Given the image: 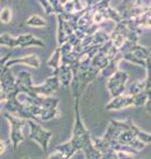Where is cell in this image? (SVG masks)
Segmentation results:
<instances>
[{
    "label": "cell",
    "instance_id": "6da1fadb",
    "mask_svg": "<svg viewBox=\"0 0 151 159\" xmlns=\"http://www.w3.org/2000/svg\"><path fill=\"white\" fill-rule=\"evenodd\" d=\"M28 126H29V138L34 140L35 143H38L42 150L44 152H47V147H49L50 139L52 137V133L47 130L43 128L41 125L39 124V122H35L32 119L27 120Z\"/></svg>",
    "mask_w": 151,
    "mask_h": 159
},
{
    "label": "cell",
    "instance_id": "7a4b0ae2",
    "mask_svg": "<svg viewBox=\"0 0 151 159\" xmlns=\"http://www.w3.org/2000/svg\"><path fill=\"white\" fill-rule=\"evenodd\" d=\"M5 117L10 124V142H11L15 148H17L20 143H22L23 139H24L23 128L27 124V120L20 118L18 116H15V115L10 114L8 112L5 113Z\"/></svg>",
    "mask_w": 151,
    "mask_h": 159
},
{
    "label": "cell",
    "instance_id": "3957f363",
    "mask_svg": "<svg viewBox=\"0 0 151 159\" xmlns=\"http://www.w3.org/2000/svg\"><path fill=\"white\" fill-rule=\"evenodd\" d=\"M127 81H128V74L125 71H120V70H118L110 79H108L107 89L113 98L126 94Z\"/></svg>",
    "mask_w": 151,
    "mask_h": 159
},
{
    "label": "cell",
    "instance_id": "277c9868",
    "mask_svg": "<svg viewBox=\"0 0 151 159\" xmlns=\"http://www.w3.org/2000/svg\"><path fill=\"white\" fill-rule=\"evenodd\" d=\"M130 129L129 126V119L127 120H116V119H112L110 124L108 125L106 129V133L103 136V138L106 139L108 143H113L117 139V137L119 136V134L125 130Z\"/></svg>",
    "mask_w": 151,
    "mask_h": 159
},
{
    "label": "cell",
    "instance_id": "5b68a950",
    "mask_svg": "<svg viewBox=\"0 0 151 159\" xmlns=\"http://www.w3.org/2000/svg\"><path fill=\"white\" fill-rule=\"evenodd\" d=\"M134 106V99L132 96L128 94L120 95L118 97H114V98L106 105V111H120V109L127 108V107Z\"/></svg>",
    "mask_w": 151,
    "mask_h": 159
},
{
    "label": "cell",
    "instance_id": "8992f818",
    "mask_svg": "<svg viewBox=\"0 0 151 159\" xmlns=\"http://www.w3.org/2000/svg\"><path fill=\"white\" fill-rule=\"evenodd\" d=\"M16 64H24V65H29L31 67H34V69H38V67H40L41 63H40L39 57L35 54H29V55H23L21 57H17V59H10L6 63V67L10 69V67Z\"/></svg>",
    "mask_w": 151,
    "mask_h": 159
},
{
    "label": "cell",
    "instance_id": "52a82bcc",
    "mask_svg": "<svg viewBox=\"0 0 151 159\" xmlns=\"http://www.w3.org/2000/svg\"><path fill=\"white\" fill-rule=\"evenodd\" d=\"M17 42L18 47L20 48H27V47H39V48H44L45 43L43 42L41 39H38L31 33H27V34H21L17 37Z\"/></svg>",
    "mask_w": 151,
    "mask_h": 159
},
{
    "label": "cell",
    "instance_id": "ba28073f",
    "mask_svg": "<svg viewBox=\"0 0 151 159\" xmlns=\"http://www.w3.org/2000/svg\"><path fill=\"white\" fill-rule=\"evenodd\" d=\"M54 75H57L61 85L65 87H69L73 82V72L69 65H61L60 69L54 72Z\"/></svg>",
    "mask_w": 151,
    "mask_h": 159
},
{
    "label": "cell",
    "instance_id": "9c48e42d",
    "mask_svg": "<svg viewBox=\"0 0 151 159\" xmlns=\"http://www.w3.org/2000/svg\"><path fill=\"white\" fill-rule=\"evenodd\" d=\"M120 61H122V53H119L118 55H117L116 57H115L114 60H112V61H109L108 65H107L106 67H105L104 70H103L102 72V75L105 77V79H110V77L113 76V75L115 74V73L118 71V65H119V62Z\"/></svg>",
    "mask_w": 151,
    "mask_h": 159
},
{
    "label": "cell",
    "instance_id": "30bf717a",
    "mask_svg": "<svg viewBox=\"0 0 151 159\" xmlns=\"http://www.w3.org/2000/svg\"><path fill=\"white\" fill-rule=\"evenodd\" d=\"M129 126H130V130L134 133L135 137L138 139L139 142H141L142 144H144V145L151 144V134H148V133L141 130V129L139 128L138 126H136L130 119H129Z\"/></svg>",
    "mask_w": 151,
    "mask_h": 159
},
{
    "label": "cell",
    "instance_id": "8fae6325",
    "mask_svg": "<svg viewBox=\"0 0 151 159\" xmlns=\"http://www.w3.org/2000/svg\"><path fill=\"white\" fill-rule=\"evenodd\" d=\"M55 150H56V152H61V154H63L65 157H67L69 159H71L77 152H78V150L76 149V147L73 145V143L71 142V140L64 143V144L57 145V146L55 147Z\"/></svg>",
    "mask_w": 151,
    "mask_h": 159
},
{
    "label": "cell",
    "instance_id": "7c38bea8",
    "mask_svg": "<svg viewBox=\"0 0 151 159\" xmlns=\"http://www.w3.org/2000/svg\"><path fill=\"white\" fill-rule=\"evenodd\" d=\"M126 94L134 96L139 93H142L146 91V81L144 80H137L129 84L128 87H126Z\"/></svg>",
    "mask_w": 151,
    "mask_h": 159
},
{
    "label": "cell",
    "instance_id": "4fadbf2b",
    "mask_svg": "<svg viewBox=\"0 0 151 159\" xmlns=\"http://www.w3.org/2000/svg\"><path fill=\"white\" fill-rule=\"evenodd\" d=\"M82 152H84L86 159H100L103 157L102 152H99L94 147V145L92 143V138H91V140H88L85 144V146L82 149Z\"/></svg>",
    "mask_w": 151,
    "mask_h": 159
},
{
    "label": "cell",
    "instance_id": "5bb4252c",
    "mask_svg": "<svg viewBox=\"0 0 151 159\" xmlns=\"http://www.w3.org/2000/svg\"><path fill=\"white\" fill-rule=\"evenodd\" d=\"M92 143L94 145L95 148L98 150L99 152H102L103 155L107 154L109 150H112L110 147V143H108L106 139H104L103 137H92Z\"/></svg>",
    "mask_w": 151,
    "mask_h": 159
},
{
    "label": "cell",
    "instance_id": "9a60e30c",
    "mask_svg": "<svg viewBox=\"0 0 151 159\" xmlns=\"http://www.w3.org/2000/svg\"><path fill=\"white\" fill-rule=\"evenodd\" d=\"M130 52H131L136 57L142 60V61H147V60L150 57V53H151L146 47H144V45H141V44H139V43L135 44L134 47L131 48Z\"/></svg>",
    "mask_w": 151,
    "mask_h": 159
},
{
    "label": "cell",
    "instance_id": "2e32d148",
    "mask_svg": "<svg viewBox=\"0 0 151 159\" xmlns=\"http://www.w3.org/2000/svg\"><path fill=\"white\" fill-rule=\"evenodd\" d=\"M108 63H109L108 57H107L105 54L99 53V52L92 59V66H94L95 69L99 70L100 72H102L103 70L108 65Z\"/></svg>",
    "mask_w": 151,
    "mask_h": 159
},
{
    "label": "cell",
    "instance_id": "e0dca14e",
    "mask_svg": "<svg viewBox=\"0 0 151 159\" xmlns=\"http://www.w3.org/2000/svg\"><path fill=\"white\" fill-rule=\"evenodd\" d=\"M47 65L52 67L54 71H57L60 69V66H61V50L59 47L55 49L51 57L47 60Z\"/></svg>",
    "mask_w": 151,
    "mask_h": 159
},
{
    "label": "cell",
    "instance_id": "ac0fdd59",
    "mask_svg": "<svg viewBox=\"0 0 151 159\" xmlns=\"http://www.w3.org/2000/svg\"><path fill=\"white\" fill-rule=\"evenodd\" d=\"M110 40V35L106 31L98 30L94 35H93V44L95 45H103Z\"/></svg>",
    "mask_w": 151,
    "mask_h": 159
},
{
    "label": "cell",
    "instance_id": "d6986e66",
    "mask_svg": "<svg viewBox=\"0 0 151 159\" xmlns=\"http://www.w3.org/2000/svg\"><path fill=\"white\" fill-rule=\"evenodd\" d=\"M25 25L32 28H43L47 25V21L41 16L33 15L25 21Z\"/></svg>",
    "mask_w": 151,
    "mask_h": 159
},
{
    "label": "cell",
    "instance_id": "ffe728a7",
    "mask_svg": "<svg viewBox=\"0 0 151 159\" xmlns=\"http://www.w3.org/2000/svg\"><path fill=\"white\" fill-rule=\"evenodd\" d=\"M0 45H6V47H9V48L18 47L17 38L12 37L9 33L0 34Z\"/></svg>",
    "mask_w": 151,
    "mask_h": 159
},
{
    "label": "cell",
    "instance_id": "44dd1931",
    "mask_svg": "<svg viewBox=\"0 0 151 159\" xmlns=\"http://www.w3.org/2000/svg\"><path fill=\"white\" fill-rule=\"evenodd\" d=\"M60 117V111L59 108H50V109H43V113L40 117V120L47 122V120H52Z\"/></svg>",
    "mask_w": 151,
    "mask_h": 159
},
{
    "label": "cell",
    "instance_id": "7402d4cb",
    "mask_svg": "<svg viewBox=\"0 0 151 159\" xmlns=\"http://www.w3.org/2000/svg\"><path fill=\"white\" fill-rule=\"evenodd\" d=\"M109 35H110V41H112L113 45H114L116 49L120 50L122 48V45L125 44V42H126V40H125V38L122 37V34H119L118 32H116L115 30H113L112 32L109 33Z\"/></svg>",
    "mask_w": 151,
    "mask_h": 159
},
{
    "label": "cell",
    "instance_id": "603a6c76",
    "mask_svg": "<svg viewBox=\"0 0 151 159\" xmlns=\"http://www.w3.org/2000/svg\"><path fill=\"white\" fill-rule=\"evenodd\" d=\"M122 60H125L127 62L132 63V64L142 66V67H144V69H146V66H147V61H142V60L138 59V57H135L131 52H127V53H125V54H122Z\"/></svg>",
    "mask_w": 151,
    "mask_h": 159
},
{
    "label": "cell",
    "instance_id": "cb8c5ba5",
    "mask_svg": "<svg viewBox=\"0 0 151 159\" xmlns=\"http://www.w3.org/2000/svg\"><path fill=\"white\" fill-rule=\"evenodd\" d=\"M135 20H136V22L138 23V25L140 28H151V15L148 11L146 13H144L142 16H140V17L135 18Z\"/></svg>",
    "mask_w": 151,
    "mask_h": 159
},
{
    "label": "cell",
    "instance_id": "d4e9b609",
    "mask_svg": "<svg viewBox=\"0 0 151 159\" xmlns=\"http://www.w3.org/2000/svg\"><path fill=\"white\" fill-rule=\"evenodd\" d=\"M132 99H134V106H136V107L144 106L147 103V99H148V94H147V92L144 91V92H142V93L134 95Z\"/></svg>",
    "mask_w": 151,
    "mask_h": 159
},
{
    "label": "cell",
    "instance_id": "484cf974",
    "mask_svg": "<svg viewBox=\"0 0 151 159\" xmlns=\"http://www.w3.org/2000/svg\"><path fill=\"white\" fill-rule=\"evenodd\" d=\"M106 17L107 19H112L114 22L116 23H119L122 21V18L120 16V13L117 11V9H114L112 7H108L106 10Z\"/></svg>",
    "mask_w": 151,
    "mask_h": 159
},
{
    "label": "cell",
    "instance_id": "4316f807",
    "mask_svg": "<svg viewBox=\"0 0 151 159\" xmlns=\"http://www.w3.org/2000/svg\"><path fill=\"white\" fill-rule=\"evenodd\" d=\"M146 71H147V76H146V79H144V81H146V92H151V60H150V57L147 60Z\"/></svg>",
    "mask_w": 151,
    "mask_h": 159
},
{
    "label": "cell",
    "instance_id": "83f0119b",
    "mask_svg": "<svg viewBox=\"0 0 151 159\" xmlns=\"http://www.w3.org/2000/svg\"><path fill=\"white\" fill-rule=\"evenodd\" d=\"M0 21L3 23H9L11 21V10L6 7L0 11Z\"/></svg>",
    "mask_w": 151,
    "mask_h": 159
},
{
    "label": "cell",
    "instance_id": "f1b7e54d",
    "mask_svg": "<svg viewBox=\"0 0 151 159\" xmlns=\"http://www.w3.org/2000/svg\"><path fill=\"white\" fill-rule=\"evenodd\" d=\"M40 5L43 7V9H44V12L47 13V15H53V13L55 15L54 8H53L52 2H51V1H41V2H40Z\"/></svg>",
    "mask_w": 151,
    "mask_h": 159
},
{
    "label": "cell",
    "instance_id": "f546056e",
    "mask_svg": "<svg viewBox=\"0 0 151 159\" xmlns=\"http://www.w3.org/2000/svg\"><path fill=\"white\" fill-rule=\"evenodd\" d=\"M117 157L119 159H134L135 158V155L134 154H130V152H116Z\"/></svg>",
    "mask_w": 151,
    "mask_h": 159
},
{
    "label": "cell",
    "instance_id": "4dcf8cb0",
    "mask_svg": "<svg viewBox=\"0 0 151 159\" xmlns=\"http://www.w3.org/2000/svg\"><path fill=\"white\" fill-rule=\"evenodd\" d=\"M147 94H148V99H147V103L144 105V108L149 114H151V92H147Z\"/></svg>",
    "mask_w": 151,
    "mask_h": 159
},
{
    "label": "cell",
    "instance_id": "1f68e13d",
    "mask_svg": "<svg viewBox=\"0 0 151 159\" xmlns=\"http://www.w3.org/2000/svg\"><path fill=\"white\" fill-rule=\"evenodd\" d=\"M6 147H7V145H6L5 142H2V140H0V156L5 152L6 150Z\"/></svg>",
    "mask_w": 151,
    "mask_h": 159
},
{
    "label": "cell",
    "instance_id": "d6a6232c",
    "mask_svg": "<svg viewBox=\"0 0 151 159\" xmlns=\"http://www.w3.org/2000/svg\"><path fill=\"white\" fill-rule=\"evenodd\" d=\"M148 12L151 15V3H150V5H149V7H148Z\"/></svg>",
    "mask_w": 151,
    "mask_h": 159
},
{
    "label": "cell",
    "instance_id": "836d02e7",
    "mask_svg": "<svg viewBox=\"0 0 151 159\" xmlns=\"http://www.w3.org/2000/svg\"><path fill=\"white\" fill-rule=\"evenodd\" d=\"M113 159H119V158H118V157H117V155H116V154H115V156H114V157H113Z\"/></svg>",
    "mask_w": 151,
    "mask_h": 159
},
{
    "label": "cell",
    "instance_id": "e575fe53",
    "mask_svg": "<svg viewBox=\"0 0 151 159\" xmlns=\"http://www.w3.org/2000/svg\"><path fill=\"white\" fill-rule=\"evenodd\" d=\"M22 159H31V158H28V157H25V158H22Z\"/></svg>",
    "mask_w": 151,
    "mask_h": 159
},
{
    "label": "cell",
    "instance_id": "d590c367",
    "mask_svg": "<svg viewBox=\"0 0 151 159\" xmlns=\"http://www.w3.org/2000/svg\"><path fill=\"white\" fill-rule=\"evenodd\" d=\"M150 60H151V53H150Z\"/></svg>",
    "mask_w": 151,
    "mask_h": 159
}]
</instances>
